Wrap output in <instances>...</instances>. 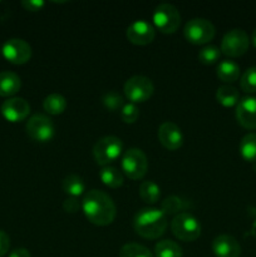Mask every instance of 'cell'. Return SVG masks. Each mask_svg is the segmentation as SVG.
<instances>
[{"label":"cell","instance_id":"cell-1","mask_svg":"<svg viewBox=\"0 0 256 257\" xmlns=\"http://www.w3.org/2000/svg\"><path fill=\"white\" fill-rule=\"evenodd\" d=\"M82 210L88 221L97 226H108L114 221L117 208L112 198L99 190L88 191L82 201Z\"/></svg>","mask_w":256,"mask_h":257},{"label":"cell","instance_id":"cell-2","mask_svg":"<svg viewBox=\"0 0 256 257\" xmlns=\"http://www.w3.org/2000/svg\"><path fill=\"white\" fill-rule=\"evenodd\" d=\"M133 227L141 237L155 240L165 233L167 216L157 208H142L136 213Z\"/></svg>","mask_w":256,"mask_h":257},{"label":"cell","instance_id":"cell-3","mask_svg":"<svg viewBox=\"0 0 256 257\" xmlns=\"http://www.w3.org/2000/svg\"><path fill=\"white\" fill-rule=\"evenodd\" d=\"M123 151V143L115 136H105L98 140L93 147L95 162L102 167L114 162Z\"/></svg>","mask_w":256,"mask_h":257},{"label":"cell","instance_id":"cell-4","mask_svg":"<svg viewBox=\"0 0 256 257\" xmlns=\"http://www.w3.org/2000/svg\"><path fill=\"white\" fill-rule=\"evenodd\" d=\"M173 235L181 241H195L201 235V225L197 218L188 212H181L175 216L171 223Z\"/></svg>","mask_w":256,"mask_h":257},{"label":"cell","instance_id":"cell-5","mask_svg":"<svg viewBox=\"0 0 256 257\" xmlns=\"http://www.w3.org/2000/svg\"><path fill=\"white\" fill-rule=\"evenodd\" d=\"M185 38L192 44H206L211 42L216 34L212 23L203 18H195L186 23L183 29Z\"/></svg>","mask_w":256,"mask_h":257},{"label":"cell","instance_id":"cell-6","mask_svg":"<svg viewBox=\"0 0 256 257\" xmlns=\"http://www.w3.org/2000/svg\"><path fill=\"white\" fill-rule=\"evenodd\" d=\"M153 23L160 32L165 33V34H172L180 27V12L175 5L163 3V4L158 5L153 12Z\"/></svg>","mask_w":256,"mask_h":257},{"label":"cell","instance_id":"cell-7","mask_svg":"<svg viewBox=\"0 0 256 257\" xmlns=\"http://www.w3.org/2000/svg\"><path fill=\"white\" fill-rule=\"evenodd\" d=\"M122 170L131 180H141L148 170V161L143 151L140 148H131L125 151L122 157Z\"/></svg>","mask_w":256,"mask_h":257},{"label":"cell","instance_id":"cell-8","mask_svg":"<svg viewBox=\"0 0 256 257\" xmlns=\"http://www.w3.org/2000/svg\"><path fill=\"white\" fill-rule=\"evenodd\" d=\"M123 90L128 100L135 104V103H142L150 99L155 92V85L150 78L145 75H135L124 83Z\"/></svg>","mask_w":256,"mask_h":257},{"label":"cell","instance_id":"cell-9","mask_svg":"<svg viewBox=\"0 0 256 257\" xmlns=\"http://www.w3.org/2000/svg\"><path fill=\"white\" fill-rule=\"evenodd\" d=\"M54 123L48 115L34 114L27 123V133L35 142H49L54 137Z\"/></svg>","mask_w":256,"mask_h":257},{"label":"cell","instance_id":"cell-10","mask_svg":"<svg viewBox=\"0 0 256 257\" xmlns=\"http://www.w3.org/2000/svg\"><path fill=\"white\" fill-rule=\"evenodd\" d=\"M248 45L250 40L242 29H231L223 35L221 42V52L227 57H241L247 52Z\"/></svg>","mask_w":256,"mask_h":257},{"label":"cell","instance_id":"cell-11","mask_svg":"<svg viewBox=\"0 0 256 257\" xmlns=\"http://www.w3.org/2000/svg\"><path fill=\"white\" fill-rule=\"evenodd\" d=\"M2 53L8 62L13 64H25L32 58V47L29 43L19 38L7 40L2 48Z\"/></svg>","mask_w":256,"mask_h":257},{"label":"cell","instance_id":"cell-12","mask_svg":"<svg viewBox=\"0 0 256 257\" xmlns=\"http://www.w3.org/2000/svg\"><path fill=\"white\" fill-rule=\"evenodd\" d=\"M2 114L7 120L13 123L22 122L30 113V105L28 100L20 97H12L4 100L2 104Z\"/></svg>","mask_w":256,"mask_h":257},{"label":"cell","instance_id":"cell-13","mask_svg":"<svg viewBox=\"0 0 256 257\" xmlns=\"http://www.w3.org/2000/svg\"><path fill=\"white\" fill-rule=\"evenodd\" d=\"M128 40L136 45H147L155 39L156 30L152 24L146 20H136L127 28Z\"/></svg>","mask_w":256,"mask_h":257},{"label":"cell","instance_id":"cell-14","mask_svg":"<svg viewBox=\"0 0 256 257\" xmlns=\"http://www.w3.org/2000/svg\"><path fill=\"white\" fill-rule=\"evenodd\" d=\"M236 119L246 130H256V97H245L238 100Z\"/></svg>","mask_w":256,"mask_h":257},{"label":"cell","instance_id":"cell-15","mask_svg":"<svg viewBox=\"0 0 256 257\" xmlns=\"http://www.w3.org/2000/svg\"><path fill=\"white\" fill-rule=\"evenodd\" d=\"M158 140L165 148L176 151L182 146L183 135L177 124L172 122H165L158 128Z\"/></svg>","mask_w":256,"mask_h":257},{"label":"cell","instance_id":"cell-16","mask_svg":"<svg viewBox=\"0 0 256 257\" xmlns=\"http://www.w3.org/2000/svg\"><path fill=\"white\" fill-rule=\"evenodd\" d=\"M212 251L216 257H240L241 247L232 236L220 235L212 241Z\"/></svg>","mask_w":256,"mask_h":257},{"label":"cell","instance_id":"cell-17","mask_svg":"<svg viewBox=\"0 0 256 257\" xmlns=\"http://www.w3.org/2000/svg\"><path fill=\"white\" fill-rule=\"evenodd\" d=\"M22 87V80L19 75L13 72L0 73V95L2 97H12L17 94Z\"/></svg>","mask_w":256,"mask_h":257},{"label":"cell","instance_id":"cell-18","mask_svg":"<svg viewBox=\"0 0 256 257\" xmlns=\"http://www.w3.org/2000/svg\"><path fill=\"white\" fill-rule=\"evenodd\" d=\"M62 188L69 197H79L85 191V183L80 176L72 173L63 178Z\"/></svg>","mask_w":256,"mask_h":257},{"label":"cell","instance_id":"cell-19","mask_svg":"<svg viewBox=\"0 0 256 257\" xmlns=\"http://www.w3.org/2000/svg\"><path fill=\"white\" fill-rule=\"evenodd\" d=\"M218 79L225 83H233L240 78V67L232 60H223L217 67Z\"/></svg>","mask_w":256,"mask_h":257},{"label":"cell","instance_id":"cell-20","mask_svg":"<svg viewBox=\"0 0 256 257\" xmlns=\"http://www.w3.org/2000/svg\"><path fill=\"white\" fill-rule=\"evenodd\" d=\"M99 177L100 181L110 188L120 187L123 185V181H124L122 172L118 168L112 167V166L102 167V170L99 171Z\"/></svg>","mask_w":256,"mask_h":257},{"label":"cell","instance_id":"cell-21","mask_svg":"<svg viewBox=\"0 0 256 257\" xmlns=\"http://www.w3.org/2000/svg\"><path fill=\"white\" fill-rule=\"evenodd\" d=\"M43 108L49 114H62L65 110V108H67V99L62 94L53 93V94L45 97V99L43 100Z\"/></svg>","mask_w":256,"mask_h":257},{"label":"cell","instance_id":"cell-22","mask_svg":"<svg viewBox=\"0 0 256 257\" xmlns=\"http://www.w3.org/2000/svg\"><path fill=\"white\" fill-rule=\"evenodd\" d=\"M238 90L232 85H222L216 92V99L223 107H233L238 103Z\"/></svg>","mask_w":256,"mask_h":257},{"label":"cell","instance_id":"cell-23","mask_svg":"<svg viewBox=\"0 0 256 257\" xmlns=\"http://www.w3.org/2000/svg\"><path fill=\"white\" fill-rule=\"evenodd\" d=\"M188 207H191L190 202L186 200H182L181 197L177 196H170V197L166 198L165 201H162V205H161V211L167 215H173V213H181V211L187 210Z\"/></svg>","mask_w":256,"mask_h":257},{"label":"cell","instance_id":"cell-24","mask_svg":"<svg viewBox=\"0 0 256 257\" xmlns=\"http://www.w3.org/2000/svg\"><path fill=\"white\" fill-rule=\"evenodd\" d=\"M241 157L247 162H256V133H247L240 142Z\"/></svg>","mask_w":256,"mask_h":257},{"label":"cell","instance_id":"cell-25","mask_svg":"<svg viewBox=\"0 0 256 257\" xmlns=\"http://www.w3.org/2000/svg\"><path fill=\"white\" fill-rule=\"evenodd\" d=\"M156 257H182V248L172 240H162L155 246Z\"/></svg>","mask_w":256,"mask_h":257},{"label":"cell","instance_id":"cell-26","mask_svg":"<svg viewBox=\"0 0 256 257\" xmlns=\"http://www.w3.org/2000/svg\"><path fill=\"white\" fill-rule=\"evenodd\" d=\"M140 196L143 202L153 205L160 200L161 190L153 181H143L140 186Z\"/></svg>","mask_w":256,"mask_h":257},{"label":"cell","instance_id":"cell-27","mask_svg":"<svg viewBox=\"0 0 256 257\" xmlns=\"http://www.w3.org/2000/svg\"><path fill=\"white\" fill-rule=\"evenodd\" d=\"M119 257H153L152 252L140 243H127L119 251Z\"/></svg>","mask_w":256,"mask_h":257},{"label":"cell","instance_id":"cell-28","mask_svg":"<svg viewBox=\"0 0 256 257\" xmlns=\"http://www.w3.org/2000/svg\"><path fill=\"white\" fill-rule=\"evenodd\" d=\"M221 55V49L215 45H206L198 52V60L202 64H213L218 60Z\"/></svg>","mask_w":256,"mask_h":257},{"label":"cell","instance_id":"cell-29","mask_svg":"<svg viewBox=\"0 0 256 257\" xmlns=\"http://www.w3.org/2000/svg\"><path fill=\"white\" fill-rule=\"evenodd\" d=\"M240 87L246 93H256V67L245 70L240 79Z\"/></svg>","mask_w":256,"mask_h":257},{"label":"cell","instance_id":"cell-30","mask_svg":"<svg viewBox=\"0 0 256 257\" xmlns=\"http://www.w3.org/2000/svg\"><path fill=\"white\" fill-rule=\"evenodd\" d=\"M103 105L109 110H117L123 108V97L117 92H108L102 98Z\"/></svg>","mask_w":256,"mask_h":257},{"label":"cell","instance_id":"cell-31","mask_svg":"<svg viewBox=\"0 0 256 257\" xmlns=\"http://www.w3.org/2000/svg\"><path fill=\"white\" fill-rule=\"evenodd\" d=\"M140 117V109L133 103H128V104L123 105L120 109V119L124 123H135Z\"/></svg>","mask_w":256,"mask_h":257},{"label":"cell","instance_id":"cell-32","mask_svg":"<svg viewBox=\"0 0 256 257\" xmlns=\"http://www.w3.org/2000/svg\"><path fill=\"white\" fill-rule=\"evenodd\" d=\"M80 207V202L78 200V197H68L67 200H64L63 202V208H64L65 212L69 213H75Z\"/></svg>","mask_w":256,"mask_h":257},{"label":"cell","instance_id":"cell-33","mask_svg":"<svg viewBox=\"0 0 256 257\" xmlns=\"http://www.w3.org/2000/svg\"><path fill=\"white\" fill-rule=\"evenodd\" d=\"M22 5L24 9L29 10V12H38L44 7V2L42 0H23Z\"/></svg>","mask_w":256,"mask_h":257},{"label":"cell","instance_id":"cell-34","mask_svg":"<svg viewBox=\"0 0 256 257\" xmlns=\"http://www.w3.org/2000/svg\"><path fill=\"white\" fill-rule=\"evenodd\" d=\"M9 247H10L9 236H8L4 231L0 230V257H3L8 252V251H9Z\"/></svg>","mask_w":256,"mask_h":257},{"label":"cell","instance_id":"cell-35","mask_svg":"<svg viewBox=\"0 0 256 257\" xmlns=\"http://www.w3.org/2000/svg\"><path fill=\"white\" fill-rule=\"evenodd\" d=\"M9 257H32L30 256V252L27 250V248H15V250H13L12 252H10Z\"/></svg>","mask_w":256,"mask_h":257},{"label":"cell","instance_id":"cell-36","mask_svg":"<svg viewBox=\"0 0 256 257\" xmlns=\"http://www.w3.org/2000/svg\"><path fill=\"white\" fill-rule=\"evenodd\" d=\"M251 42H252L253 47L256 48V29L253 30V33H252V37H251Z\"/></svg>","mask_w":256,"mask_h":257}]
</instances>
